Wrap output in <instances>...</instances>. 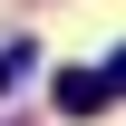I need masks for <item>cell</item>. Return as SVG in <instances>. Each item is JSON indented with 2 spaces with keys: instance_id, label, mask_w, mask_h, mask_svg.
I'll use <instances>...</instances> for the list:
<instances>
[{
  "instance_id": "3",
  "label": "cell",
  "mask_w": 126,
  "mask_h": 126,
  "mask_svg": "<svg viewBox=\"0 0 126 126\" xmlns=\"http://www.w3.org/2000/svg\"><path fill=\"white\" fill-rule=\"evenodd\" d=\"M107 87H116V97H126V48H116V58H107Z\"/></svg>"
},
{
  "instance_id": "2",
  "label": "cell",
  "mask_w": 126,
  "mask_h": 126,
  "mask_svg": "<svg viewBox=\"0 0 126 126\" xmlns=\"http://www.w3.org/2000/svg\"><path fill=\"white\" fill-rule=\"evenodd\" d=\"M29 78H39V48H29V39H10V48H0V97L29 87Z\"/></svg>"
},
{
  "instance_id": "1",
  "label": "cell",
  "mask_w": 126,
  "mask_h": 126,
  "mask_svg": "<svg viewBox=\"0 0 126 126\" xmlns=\"http://www.w3.org/2000/svg\"><path fill=\"white\" fill-rule=\"evenodd\" d=\"M107 107H116L107 68H58V116H107Z\"/></svg>"
}]
</instances>
